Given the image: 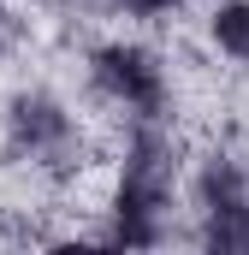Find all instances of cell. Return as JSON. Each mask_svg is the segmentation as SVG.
<instances>
[{
  "instance_id": "277c9868",
  "label": "cell",
  "mask_w": 249,
  "mask_h": 255,
  "mask_svg": "<svg viewBox=\"0 0 249 255\" xmlns=\"http://www.w3.org/2000/svg\"><path fill=\"white\" fill-rule=\"evenodd\" d=\"M119 6L130 12V18H172L184 0H119Z\"/></svg>"
},
{
  "instance_id": "7a4b0ae2",
  "label": "cell",
  "mask_w": 249,
  "mask_h": 255,
  "mask_svg": "<svg viewBox=\"0 0 249 255\" xmlns=\"http://www.w3.org/2000/svg\"><path fill=\"white\" fill-rule=\"evenodd\" d=\"M0 125H6V148L12 154H30L42 166H60L65 148L77 142V119L65 113V101H54L48 89H18L6 101Z\"/></svg>"
},
{
  "instance_id": "3957f363",
  "label": "cell",
  "mask_w": 249,
  "mask_h": 255,
  "mask_svg": "<svg viewBox=\"0 0 249 255\" xmlns=\"http://www.w3.org/2000/svg\"><path fill=\"white\" fill-rule=\"evenodd\" d=\"M208 42L226 54V60L249 65V0H220L208 12Z\"/></svg>"
},
{
  "instance_id": "6da1fadb",
  "label": "cell",
  "mask_w": 249,
  "mask_h": 255,
  "mask_svg": "<svg viewBox=\"0 0 249 255\" xmlns=\"http://www.w3.org/2000/svg\"><path fill=\"white\" fill-rule=\"evenodd\" d=\"M89 83L130 119H166V65L142 42H101L89 54Z\"/></svg>"
}]
</instances>
